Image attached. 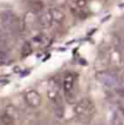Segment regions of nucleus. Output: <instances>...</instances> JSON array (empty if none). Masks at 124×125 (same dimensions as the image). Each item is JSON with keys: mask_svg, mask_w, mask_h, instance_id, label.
<instances>
[{"mask_svg": "<svg viewBox=\"0 0 124 125\" xmlns=\"http://www.w3.org/2000/svg\"><path fill=\"white\" fill-rule=\"evenodd\" d=\"M37 22V18L35 17V15L31 12V11H28L25 15H24V19L22 22L23 24V30H31L33 27L35 25V23Z\"/></svg>", "mask_w": 124, "mask_h": 125, "instance_id": "obj_10", "label": "nucleus"}, {"mask_svg": "<svg viewBox=\"0 0 124 125\" xmlns=\"http://www.w3.org/2000/svg\"><path fill=\"white\" fill-rule=\"evenodd\" d=\"M76 81H77V76L74 72H65L63 76L60 85H62V92L66 101H71L74 97L72 94L76 87Z\"/></svg>", "mask_w": 124, "mask_h": 125, "instance_id": "obj_2", "label": "nucleus"}, {"mask_svg": "<svg viewBox=\"0 0 124 125\" xmlns=\"http://www.w3.org/2000/svg\"><path fill=\"white\" fill-rule=\"evenodd\" d=\"M107 58H109V62L112 66L114 67H119L123 65V55H122V52L119 48L117 47H112L110 48V51L107 52Z\"/></svg>", "mask_w": 124, "mask_h": 125, "instance_id": "obj_6", "label": "nucleus"}, {"mask_svg": "<svg viewBox=\"0 0 124 125\" xmlns=\"http://www.w3.org/2000/svg\"><path fill=\"white\" fill-rule=\"evenodd\" d=\"M47 96H48L49 101L53 104V106H63V96L58 88H56V87L49 88L47 92Z\"/></svg>", "mask_w": 124, "mask_h": 125, "instance_id": "obj_7", "label": "nucleus"}, {"mask_svg": "<svg viewBox=\"0 0 124 125\" xmlns=\"http://www.w3.org/2000/svg\"><path fill=\"white\" fill-rule=\"evenodd\" d=\"M33 46L30 45V42H25L24 45H23V47H22V55L23 57H28L29 54H31V52H33Z\"/></svg>", "mask_w": 124, "mask_h": 125, "instance_id": "obj_13", "label": "nucleus"}, {"mask_svg": "<svg viewBox=\"0 0 124 125\" xmlns=\"http://www.w3.org/2000/svg\"><path fill=\"white\" fill-rule=\"evenodd\" d=\"M19 119V112L15 106H6L4 112L0 114V122L2 125H16Z\"/></svg>", "mask_w": 124, "mask_h": 125, "instance_id": "obj_4", "label": "nucleus"}, {"mask_svg": "<svg viewBox=\"0 0 124 125\" xmlns=\"http://www.w3.org/2000/svg\"><path fill=\"white\" fill-rule=\"evenodd\" d=\"M2 24H4L5 29L11 34H18V32H21L23 30L22 22L18 21L17 17H15L10 12H7V13H5L2 16Z\"/></svg>", "mask_w": 124, "mask_h": 125, "instance_id": "obj_3", "label": "nucleus"}, {"mask_svg": "<svg viewBox=\"0 0 124 125\" xmlns=\"http://www.w3.org/2000/svg\"><path fill=\"white\" fill-rule=\"evenodd\" d=\"M75 6L81 10H86L88 6V0H75Z\"/></svg>", "mask_w": 124, "mask_h": 125, "instance_id": "obj_14", "label": "nucleus"}, {"mask_svg": "<svg viewBox=\"0 0 124 125\" xmlns=\"http://www.w3.org/2000/svg\"><path fill=\"white\" fill-rule=\"evenodd\" d=\"M47 43V36L44 34H37V35H34L33 39L30 41V45L33 46V48H37V47H44Z\"/></svg>", "mask_w": 124, "mask_h": 125, "instance_id": "obj_12", "label": "nucleus"}, {"mask_svg": "<svg viewBox=\"0 0 124 125\" xmlns=\"http://www.w3.org/2000/svg\"><path fill=\"white\" fill-rule=\"evenodd\" d=\"M118 82H119V85H121V88H123L124 89V76L118 78Z\"/></svg>", "mask_w": 124, "mask_h": 125, "instance_id": "obj_15", "label": "nucleus"}, {"mask_svg": "<svg viewBox=\"0 0 124 125\" xmlns=\"http://www.w3.org/2000/svg\"><path fill=\"white\" fill-rule=\"evenodd\" d=\"M37 23H39V25H40L41 28H44V29H49V28L54 24L53 21H52V18H51V16H49V13H48V11H45V12H42L41 15L39 16Z\"/></svg>", "mask_w": 124, "mask_h": 125, "instance_id": "obj_11", "label": "nucleus"}, {"mask_svg": "<svg viewBox=\"0 0 124 125\" xmlns=\"http://www.w3.org/2000/svg\"><path fill=\"white\" fill-rule=\"evenodd\" d=\"M48 13L51 16L53 23H57V24H60L65 21V13L63 12L59 7H49L48 10Z\"/></svg>", "mask_w": 124, "mask_h": 125, "instance_id": "obj_9", "label": "nucleus"}, {"mask_svg": "<svg viewBox=\"0 0 124 125\" xmlns=\"http://www.w3.org/2000/svg\"><path fill=\"white\" fill-rule=\"evenodd\" d=\"M72 111L78 120L87 123L93 118L94 113H95V106L92 100H89L88 97H84L74 105Z\"/></svg>", "mask_w": 124, "mask_h": 125, "instance_id": "obj_1", "label": "nucleus"}, {"mask_svg": "<svg viewBox=\"0 0 124 125\" xmlns=\"http://www.w3.org/2000/svg\"><path fill=\"white\" fill-rule=\"evenodd\" d=\"M118 94H119V95H121V96L124 99V89H123V88H121V89L118 90Z\"/></svg>", "mask_w": 124, "mask_h": 125, "instance_id": "obj_16", "label": "nucleus"}, {"mask_svg": "<svg viewBox=\"0 0 124 125\" xmlns=\"http://www.w3.org/2000/svg\"><path fill=\"white\" fill-rule=\"evenodd\" d=\"M100 81L102 82V84H105L106 87H110V88H114L117 85H119V82H118V77L110 73V72H104L101 73L100 76Z\"/></svg>", "mask_w": 124, "mask_h": 125, "instance_id": "obj_8", "label": "nucleus"}, {"mask_svg": "<svg viewBox=\"0 0 124 125\" xmlns=\"http://www.w3.org/2000/svg\"><path fill=\"white\" fill-rule=\"evenodd\" d=\"M24 101L27 102V105L31 107V108H37L41 105V95L39 94L37 90L35 89H28L24 93Z\"/></svg>", "mask_w": 124, "mask_h": 125, "instance_id": "obj_5", "label": "nucleus"}]
</instances>
